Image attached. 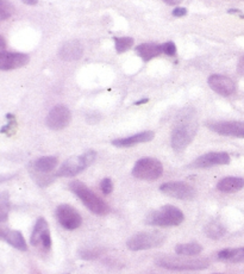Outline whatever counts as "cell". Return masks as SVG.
<instances>
[{
  "label": "cell",
  "mask_w": 244,
  "mask_h": 274,
  "mask_svg": "<svg viewBox=\"0 0 244 274\" xmlns=\"http://www.w3.org/2000/svg\"><path fill=\"white\" fill-rule=\"evenodd\" d=\"M187 14V10L185 7H176L173 10V16L174 17H184Z\"/></svg>",
  "instance_id": "31"
},
{
  "label": "cell",
  "mask_w": 244,
  "mask_h": 274,
  "mask_svg": "<svg viewBox=\"0 0 244 274\" xmlns=\"http://www.w3.org/2000/svg\"><path fill=\"white\" fill-rule=\"evenodd\" d=\"M30 243L34 247H42L44 250L51 248V236L49 225L44 218H38L32 230Z\"/></svg>",
  "instance_id": "11"
},
{
  "label": "cell",
  "mask_w": 244,
  "mask_h": 274,
  "mask_svg": "<svg viewBox=\"0 0 244 274\" xmlns=\"http://www.w3.org/2000/svg\"><path fill=\"white\" fill-rule=\"evenodd\" d=\"M0 41H1V48H5V42H4V38L0 37Z\"/></svg>",
  "instance_id": "36"
},
{
  "label": "cell",
  "mask_w": 244,
  "mask_h": 274,
  "mask_svg": "<svg viewBox=\"0 0 244 274\" xmlns=\"http://www.w3.org/2000/svg\"><path fill=\"white\" fill-rule=\"evenodd\" d=\"M198 130L195 116L192 111H182L170 136V144L175 152H182L190 146Z\"/></svg>",
  "instance_id": "1"
},
{
  "label": "cell",
  "mask_w": 244,
  "mask_h": 274,
  "mask_svg": "<svg viewBox=\"0 0 244 274\" xmlns=\"http://www.w3.org/2000/svg\"><path fill=\"white\" fill-rule=\"evenodd\" d=\"M58 160L55 156H43V158L37 159V160L35 161L34 167L35 169L40 173H49L51 172L52 169L56 168Z\"/></svg>",
  "instance_id": "21"
},
{
  "label": "cell",
  "mask_w": 244,
  "mask_h": 274,
  "mask_svg": "<svg viewBox=\"0 0 244 274\" xmlns=\"http://www.w3.org/2000/svg\"><path fill=\"white\" fill-rule=\"evenodd\" d=\"M163 1L168 5H176V4H179L181 0H163Z\"/></svg>",
  "instance_id": "33"
},
{
  "label": "cell",
  "mask_w": 244,
  "mask_h": 274,
  "mask_svg": "<svg viewBox=\"0 0 244 274\" xmlns=\"http://www.w3.org/2000/svg\"><path fill=\"white\" fill-rule=\"evenodd\" d=\"M175 252L180 256H194L200 254L202 252V247L198 242L180 243L175 247Z\"/></svg>",
  "instance_id": "23"
},
{
  "label": "cell",
  "mask_w": 244,
  "mask_h": 274,
  "mask_svg": "<svg viewBox=\"0 0 244 274\" xmlns=\"http://www.w3.org/2000/svg\"><path fill=\"white\" fill-rule=\"evenodd\" d=\"M14 12V7L7 0H0V19L6 20Z\"/></svg>",
  "instance_id": "27"
},
{
  "label": "cell",
  "mask_w": 244,
  "mask_h": 274,
  "mask_svg": "<svg viewBox=\"0 0 244 274\" xmlns=\"http://www.w3.org/2000/svg\"><path fill=\"white\" fill-rule=\"evenodd\" d=\"M220 260L230 262H244V247L242 248H228L218 253Z\"/></svg>",
  "instance_id": "22"
},
{
  "label": "cell",
  "mask_w": 244,
  "mask_h": 274,
  "mask_svg": "<svg viewBox=\"0 0 244 274\" xmlns=\"http://www.w3.org/2000/svg\"><path fill=\"white\" fill-rule=\"evenodd\" d=\"M100 188L104 194H110L113 191V184L112 180L110 178H105L102 179L100 182Z\"/></svg>",
  "instance_id": "29"
},
{
  "label": "cell",
  "mask_w": 244,
  "mask_h": 274,
  "mask_svg": "<svg viewBox=\"0 0 244 274\" xmlns=\"http://www.w3.org/2000/svg\"><path fill=\"white\" fill-rule=\"evenodd\" d=\"M244 187V179L238 176H226L217 184V190L223 193H234Z\"/></svg>",
  "instance_id": "19"
},
{
  "label": "cell",
  "mask_w": 244,
  "mask_h": 274,
  "mask_svg": "<svg viewBox=\"0 0 244 274\" xmlns=\"http://www.w3.org/2000/svg\"><path fill=\"white\" fill-rule=\"evenodd\" d=\"M60 57L64 61H74L79 60L84 55V47L82 44L76 40L68 41L61 47L60 52H58Z\"/></svg>",
  "instance_id": "16"
},
{
  "label": "cell",
  "mask_w": 244,
  "mask_h": 274,
  "mask_svg": "<svg viewBox=\"0 0 244 274\" xmlns=\"http://www.w3.org/2000/svg\"><path fill=\"white\" fill-rule=\"evenodd\" d=\"M160 191L172 198L180 200H191L196 196L195 188L184 181L164 182L160 186Z\"/></svg>",
  "instance_id": "8"
},
{
  "label": "cell",
  "mask_w": 244,
  "mask_h": 274,
  "mask_svg": "<svg viewBox=\"0 0 244 274\" xmlns=\"http://www.w3.org/2000/svg\"><path fill=\"white\" fill-rule=\"evenodd\" d=\"M70 119H72V114H70L69 109L64 105H56L48 113L46 123L47 126L51 130H62L66 126H68Z\"/></svg>",
  "instance_id": "10"
},
{
  "label": "cell",
  "mask_w": 244,
  "mask_h": 274,
  "mask_svg": "<svg viewBox=\"0 0 244 274\" xmlns=\"http://www.w3.org/2000/svg\"><path fill=\"white\" fill-rule=\"evenodd\" d=\"M22 1L26 5H36L38 2V0H22Z\"/></svg>",
  "instance_id": "34"
},
{
  "label": "cell",
  "mask_w": 244,
  "mask_h": 274,
  "mask_svg": "<svg viewBox=\"0 0 244 274\" xmlns=\"http://www.w3.org/2000/svg\"><path fill=\"white\" fill-rule=\"evenodd\" d=\"M166 241L164 234L160 231H143L138 232L128 240L126 247L132 252H140V250H148L162 246Z\"/></svg>",
  "instance_id": "5"
},
{
  "label": "cell",
  "mask_w": 244,
  "mask_h": 274,
  "mask_svg": "<svg viewBox=\"0 0 244 274\" xmlns=\"http://www.w3.org/2000/svg\"><path fill=\"white\" fill-rule=\"evenodd\" d=\"M96 159L97 153L94 150H88L82 155L69 158L58 168L56 176L58 178H72V176L80 174L82 170L86 169L88 166H91L96 161Z\"/></svg>",
  "instance_id": "4"
},
{
  "label": "cell",
  "mask_w": 244,
  "mask_h": 274,
  "mask_svg": "<svg viewBox=\"0 0 244 274\" xmlns=\"http://www.w3.org/2000/svg\"><path fill=\"white\" fill-rule=\"evenodd\" d=\"M8 212H10V200L7 194L2 192L0 194V222H5L7 219Z\"/></svg>",
  "instance_id": "25"
},
{
  "label": "cell",
  "mask_w": 244,
  "mask_h": 274,
  "mask_svg": "<svg viewBox=\"0 0 244 274\" xmlns=\"http://www.w3.org/2000/svg\"><path fill=\"white\" fill-rule=\"evenodd\" d=\"M146 103H148V99H142V100H138L137 103H135V105H141V104H146Z\"/></svg>",
  "instance_id": "35"
},
{
  "label": "cell",
  "mask_w": 244,
  "mask_h": 274,
  "mask_svg": "<svg viewBox=\"0 0 244 274\" xmlns=\"http://www.w3.org/2000/svg\"><path fill=\"white\" fill-rule=\"evenodd\" d=\"M29 61H30L29 55L23 54V53H0V69L1 70L20 68V67H24L25 64H28Z\"/></svg>",
  "instance_id": "14"
},
{
  "label": "cell",
  "mask_w": 244,
  "mask_h": 274,
  "mask_svg": "<svg viewBox=\"0 0 244 274\" xmlns=\"http://www.w3.org/2000/svg\"><path fill=\"white\" fill-rule=\"evenodd\" d=\"M237 72H238V74H241L242 76H244V56L241 57V60L238 61Z\"/></svg>",
  "instance_id": "32"
},
{
  "label": "cell",
  "mask_w": 244,
  "mask_h": 274,
  "mask_svg": "<svg viewBox=\"0 0 244 274\" xmlns=\"http://www.w3.org/2000/svg\"><path fill=\"white\" fill-rule=\"evenodd\" d=\"M210 130L223 136L244 138V122H214L207 124Z\"/></svg>",
  "instance_id": "13"
},
{
  "label": "cell",
  "mask_w": 244,
  "mask_h": 274,
  "mask_svg": "<svg viewBox=\"0 0 244 274\" xmlns=\"http://www.w3.org/2000/svg\"><path fill=\"white\" fill-rule=\"evenodd\" d=\"M162 50H163L164 54L169 55V56H173V55H175V53H176L175 43L167 42V43L162 44Z\"/></svg>",
  "instance_id": "30"
},
{
  "label": "cell",
  "mask_w": 244,
  "mask_h": 274,
  "mask_svg": "<svg viewBox=\"0 0 244 274\" xmlns=\"http://www.w3.org/2000/svg\"><path fill=\"white\" fill-rule=\"evenodd\" d=\"M163 174V166L157 159L142 158L135 164L132 175L140 180H157Z\"/></svg>",
  "instance_id": "7"
},
{
  "label": "cell",
  "mask_w": 244,
  "mask_h": 274,
  "mask_svg": "<svg viewBox=\"0 0 244 274\" xmlns=\"http://www.w3.org/2000/svg\"><path fill=\"white\" fill-rule=\"evenodd\" d=\"M0 236H1L2 240L6 241L8 244H11L13 248L22 250V252L28 250V244H26L25 238L20 231L10 230V229H1Z\"/></svg>",
  "instance_id": "18"
},
{
  "label": "cell",
  "mask_w": 244,
  "mask_h": 274,
  "mask_svg": "<svg viewBox=\"0 0 244 274\" xmlns=\"http://www.w3.org/2000/svg\"><path fill=\"white\" fill-rule=\"evenodd\" d=\"M116 50L119 53H124L134 46V38L131 37H114Z\"/></svg>",
  "instance_id": "26"
},
{
  "label": "cell",
  "mask_w": 244,
  "mask_h": 274,
  "mask_svg": "<svg viewBox=\"0 0 244 274\" xmlns=\"http://www.w3.org/2000/svg\"><path fill=\"white\" fill-rule=\"evenodd\" d=\"M185 220V215L180 209L173 205H163L157 210L150 212L146 216V223L148 225H157L162 228L178 226Z\"/></svg>",
  "instance_id": "3"
},
{
  "label": "cell",
  "mask_w": 244,
  "mask_h": 274,
  "mask_svg": "<svg viewBox=\"0 0 244 274\" xmlns=\"http://www.w3.org/2000/svg\"><path fill=\"white\" fill-rule=\"evenodd\" d=\"M69 188L73 193L76 194L79 199L91 212L98 216H105L110 212V206L106 202H104L100 197L97 196L92 190H90L84 182L74 180L69 184Z\"/></svg>",
  "instance_id": "2"
},
{
  "label": "cell",
  "mask_w": 244,
  "mask_h": 274,
  "mask_svg": "<svg viewBox=\"0 0 244 274\" xmlns=\"http://www.w3.org/2000/svg\"><path fill=\"white\" fill-rule=\"evenodd\" d=\"M56 218L61 225L67 230H75L82 224V217L72 205L61 204L56 208Z\"/></svg>",
  "instance_id": "9"
},
{
  "label": "cell",
  "mask_w": 244,
  "mask_h": 274,
  "mask_svg": "<svg viewBox=\"0 0 244 274\" xmlns=\"http://www.w3.org/2000/svg\"><path fill=\"white\" fill-rule=\"evenodd\" d=\"M154 137H155L154 131H143V132H140V134L132 135V136H129L125 138H117V140L112 141V144L116 147H119V148H125V147L136 146L138 143L150 142Z\"/></svg>",
  "instance_id": "17"
},
{
  "label": "cell",
  "mask_w": 244,
  "mask_h": 274,
  "mask_svg": "<svg viewBox=\"0 0 244 274\" xmlns=\"http://www.w3.org/2000/svg\"><path fill=\"white\" fill-rule=\"evenodd\" d=\"M207 82L208 86L212 88L214 92L220 94V96H231V94L236 91V85H235V82L225 75L213 74L208 78Z\"/></svg>",
  "instance_id": "15"
},
{
  "label": "cell",
  "mask_w": 244,
  "mask_h": 274,
  "mask_svg": "<svg viewBox=\"0 0 244 274\" xmlns=\"http://www.w3.org/2000/svg\"><path fill=\"white\" fill-rule=\"evenodd\" d=\"M230 164V156L228 153L224 152H212L207 153L199 156L195 161L191 164V167L193 168H211L214 166H222V164Z\"/></svg>",
  "instance_id": "12"
},
{
  "label": "cell",
  "mask_w": 244,
  "mask_h": 274,
  "mask_svg": "<svg viewBox=\"0 0 244 274\" xmlns=\"http://www.w3.org/2000/svg\"><path fill=\"white\" fill-rule=\"evenodd\" d=\"M137 54L142 57L144 61H149L151 58L158 56L161 53H163L162 46H157L155 43H144L138 46L136 48Z\"/></svg>",
  "instance_id": "20"
},
{
  "label": "cell",
  "mask_w": 244,
  "mask_h": 274,
  "mask_svg": "<svg viewBox=\"0 0 244 274\" xmlns=\"http://www.w3.org/2000/svg\"><path fill=\"white\" fill-rule=\"evenodd\" d=\"M79 255L84 260H93L100 255V250L97 248H84L79 252Z\"/></svg>",
  "instance_id": "28"
},
{
  "label": "cell",
  "mask_w": 244,
  "mask_h": 274,
  "mask_svg": "<svg viewBox=\"0 0 244 274\" xmlns=\"http://www.w3.org/2000/svg\"><path fill=\"white\" fill-rule=\"evenodd\" d=\"M225 226L217 219L211 220V222L205 226V234H206V236L213 238V240H219V238H222L225 235Z\"/></svg>",
  "instance_id": "24"
},
{
  "label": "cell",
  "mask_w": 244,
  "mask_h": 274,
  "mask_svg": "<svg viewBox=\"0 0 244 274\" xmlns=\"http://www.w3.org/2000/svg\"><path fill=\"white\" fill-rule=\"evenodd\" d=\"M156 264L160 267L172 271H199L210 266V261L207 259L172 258V256L158 259Z\"/></svg>",
  "instance_id": "6"
}]
</instances>
